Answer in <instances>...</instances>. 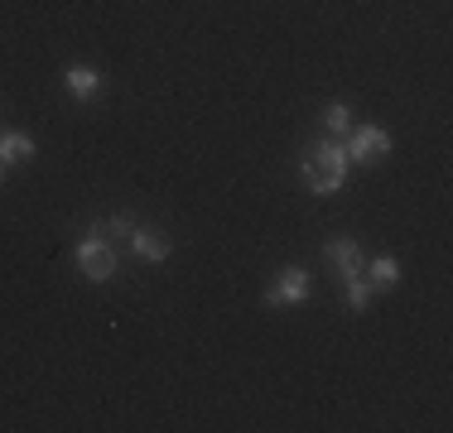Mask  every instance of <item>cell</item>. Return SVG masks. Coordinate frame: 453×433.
I'll return each instance as SVG.
<instances>
[{"instance_id": "3", "label": "cell", "mask_w": 453, "mask_h": 433, "mask_svg": "<svg viewBox=\"0 0 453 433\" xmlns=\"http://www.w3.org/2000/svg\"><path fill=\"white\" fill-rule=\"evenodd\" d=\"M299 299H309V270L289 265L285 275H280V285L265 294V303H271V308H280V303H299Z\"/></svg>"}, {"instance_id": "12", "label": "cell", "mask_w": 453, "mask_h": 433, "mask_svg": "<svg viewBox=\"0 0 453 433\" xmlns=\"http://www.w3.org/2000/svg\"><path fill=\"white\" fill-rule=\"evenodd\" d=\"M0 173H5V164H0Z\"/></svg>"}, {"instance_id": "11", "label": "cell", "mask_w": 453, "mask_h": 433, "mask_svg": "<svg viewBox=\"0 0 453 433\" xmlns=\"http://www.w3.org/2000/svg\"><path fill=\"white\" fill-rule=\"evenodd\" d=\"M342 299H348V308H366V299H372V285H366L362 275L342 279Z\"/></svg>"}, {"instance_id": "1", "label": "cell", "mask_w": 453, "mask_h": 433, "mask_svg": "<svg viewBox=\"0 0 453 433\" xmlns=\"http://www.w3.org/2000/svg\"><path fill=\"white\" fill-rule=\"evenodd\" d=\"M342 173H348V149L338 145V140H323L304 155V179L314 193H338Z\"/></svg>"}, {"instance_id": "8", "label": "cell", "mask_w": 453, "mask_h": 433, "mask_svg": "<svg viewBox=\"0 0 453 433\" xmlns=\"http://www.w3.org/2000/svg\"><path fill=\"white\" fill-rule=\"evenodd\" d=\"M395 279H401V265H395L391 255H381V260H372V275H366V285L372 289H391Z\"/></svg>"}, {"instance_id": "5", "label": "cell", "mask_w": 453, "mask_h": 433, "mask_svg": "<svg viewBox=\"0 0 453 433\" xmlns=\"http://www.w3.org/2000/svg\"><path fill=\"white\" fill-rule=\"evenodd\" d=\"M131 246H135L140 260H150V265H159V260L169 255V236L155 232V226H135V232H131Z\"/></svg>"}, {"instance_id": "10", "label": "cell", "mask_w": 453, "mask_h": 433, "mask_svg": "<svg viewBox=\"0 0 453 433\" xmlns=\"http://www.w3.org/2000/svg\"><path fill=\"white\" fill-rule=\"evenodd\" d=\"M323 125H328V135H348V125H352L348 102H333L328 111H323Z\"/></svg>"}, {"instance_id": "7", "label": "cell", "mask_w": 453, "mask_h": 433, "mask_svg": "<svg viewBox=\"0 0 453 433\" xmlns=\"http://www.w3.org/2000/svg\"><path fill=\"white\" fill-rule=\"evenodd\" d=\"M29 155H35V140H29L25 130H10V135H0V164H25Z\"/></svg>"}, {"instance_id": "9", "label": "cell", "mask_w": 453, "mask_h": 433, "mask_svg": "<svg viewBox=\"0 0 453 433\" xmlns=\"http://www.w3.org/2000/svg\"><path fill=\"white\" fill-rule=\"evenodd\" d=\"M63 82H68L73 96H92L96 87H102V78H96L92 68H68V78H63Z\"/></svg>"}, {"instance_id": "6", "label": "cell", "mask_w": 453, "mask_h": 433, "mask_svg": "<svg viewBox=\"0 0 453 433\" xmlns=\"http://www.w3.org/2000/svg\"><path fill=\"white\" fill-rule=\"evenodd\" d=\"M323 251H328V260L342 270V279L362 275V251H357V241H328Z\"/></svg>"}, {"instance_id": "2", "label": "cell", "mask_w": 453, "mask_h": 433, "mask_svg": "<svg viewBox=\"0 0 453 433\" xmlns=\"http://www.w3.org/2000/svg\"><path fill=\"white\" fill-rule=\"evenodd\" d=\"M78 270L92 279V285H102V279L116 275V246L106 241V222H96L92 232L78 241Z\"/></svg>"}, {"instance_id": "4", "label": "cell", "mask_w": 453, "mask_h": 433, "mask_svg": "<svg viewBox=\"0 0 453 433\" xmlns=\"http://www.w3.org/2000/svg\"><path fill=\"white\" fill-rule=\"evenodd\" d=\"M357 164H376L381 155H391V135L386 130H376V125H366V130H357V140H352V149H348Z\"/></svg>"}]
</instances>
